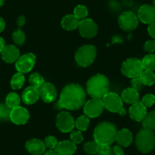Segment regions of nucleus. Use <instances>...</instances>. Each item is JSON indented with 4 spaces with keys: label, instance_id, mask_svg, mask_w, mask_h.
Masks as SVG:
<instances>
[{
    "label": "nucleus",
    "instance_id": "1",
    "mask_svg": "<svg viewBox=\"0 0 155 155\" xmlns=\"http://www.w3.org/2000/svg\"><path fill=\"white\" fill-rule=\"evenodd\" d=\"M85 101L86 92L82 86L72 83L67 84L62 89L56 107V109L76 110L84 105Z\"/></svg>",
    "mask_w": 155,
    "mask_h": 155
},
{
    "label": "nucleus",
    "instance_id": "2",
    "mask_svg": "<svg viewBox=\"0 0 155 155\" xmlns=\"http://www.w3.org/2000/svg\"><path fill=\"white\" fill-rule=\"evenodd\" d=\"M110 82L104 74H97L92 76L86 84V91L92 98L102 99L109 92Z\"/></svg>",
    "mask_w": 155,
    "mask_h": 155
},
{
    "label": "nucleus",
    "instance_id": "3",
    "mask_svg": "<svg viewBox=\"0 0 155 155\" xmlns=\"http://www.w3.org/2000/svg\"><path fill=\"white\" fill-rule=\"evenodd\" d=\"M117 129L110 122H103L96 126L94 131V138L100 145H110L116 141Z\"/></svg>",
    "mask_w": 155,
    "mask_h": 155
},
{
    "label": "nucleus",
    "instance_id": "4",
    "mask_svg": "<svg viewBox=\"0 0 155 155\" xmlns=\"http://www.w3.org/2000/svg\"><path fill=\"white\" fill-rule=\"evenodd\" d=\"M135 145L140 152L150 153L155 148V134L153 131L144 128L140 130L135 138Z\"/></svg>",
    "mask_w": 155,
    "mask_h": 155
},
{
    "label": "nucleus",
    "instance_id": "5",
    "mask_svg": "<svg viewBox=\"0 0 155 155\" xmlns=\"http://www.w3.org/2000/svg\"><path fill=\"white\" fill-rule=\"evenodd\" d=\"M97 56L96 47L91 44H87L80 47L74 56L76 62L81 67H87L91 65Z\"/></svg>",
    "mask_w": 155,
    "mask_h": 155
},
{
    "label": "nucleus",
    "instance_id": "6",
    "mask_svg": "<svg viewBox=\"0 0 155 155\" xmlns=\"http://www.w3.org/2000/svg\"><path fill=\"white\" fill-rule=\"evenodd\" d=\"M121 71L125 76L132 79L135 78H139L144 71V68L141 61L135 58H129L123 63Z\"/></svg>",
    "mask_w": 155,
    "mask_h": 155
},
{
    "label": "nucleus",
    "instance_id": "7",
    "mask_svg": "<svg viewBox=\"0 0 155 155\" xmlns=\"http://www.w3.org/2000/svg\"><path fill=\"white\" fill-rule=\"evenodd\" d=\"M104 108L112 113H120L123 109V99L117 94L108 92L102 98Z\"/></svg>",
    "mask_w": 155,
    "mask_h": 155
},
{
    "label": "nucleus",
    "instance_id": "8",
    "mask_svg": "<svg viewBox=\"0 0 155 155\" xmlns=\"http://www.w3.org/2000/svg\"><path fill=\"white\" fill-rule=\"evenodd\" d=\"M118 24L124 31H132L138 26V18L132 12H124L119 17Z\"/></svg>",
    "mask_w": 155,
    "mask_h": 155
},
{
    "label": "nucleus",
    "instance_id": "9",
    "mask_svg": "<svg viewBox=\"0 0 155 155\" xmlns=\"http://www.w3.org/2000/svg\"><path fill=\"white\" fill-rule=\"evenodd\" d=\"M56 125L58 129L62 132H70L75 126L74 118L68 112L62 111L56 116Z\"/></svg>",
    "mask_w": 155,
    "mask_h": 155
},
{
    "label": "nucleus",
    "instance_id": "10",
    "mask_svg": "<svg viewBox=\"0 0 155 155\" xmlns=\"http://www.w3.org/2000/svg\"><path fill=\"white\" fill-rule=\"evenodd\" d=\"M104 109L102 99L92 98L85 102L84 105V113L88 118H95L103 113Z\"/></svg>",
    "mask_w": 155,
    "mask_h": 155
},
{
    "label": "nucleus",
    "instance_id": "11",
    "mask_svg": "<svg viewBox=\"0 0 155 155\" xmlns=\"http://www.w3.org/2000/svg\"><path fill=\"white\" fill-rule=\"evenodd\" d=\"M36 62V56L34 53H28L20 56L15 62V68L18 72L28 73L34 68Z\"/></svg>",
    "mask_w": 155,
    "mask_h": 155
},
{
    "label": "nucleus",
    "instance_id": "12",
    "mask_svg": "<svg viewBox=\"0 0 155 155\" xmlns=\"http://www.w3.org/2000/svg\"><path fill=\"white\" fill-rule=\"evenodd\" d=\"M80 34L85 38H92L97 34V25L91 18H85L79 21L78 27Z\"/></svg>",
    "mask_w": 155,
    "mask_h": 155
},
{
    "label": "nucleus",
    "instance_id": "13",
    "mask_svg": "<svg viewBox=\"0 0 155 155\" xmlns=\"http://www.w3.org/2000/svg\"><path fill=\"white\" fill-rule=\"evenodd\" d=\"M10 120L16 125H24L28 123L30 119V113L27 109L18 107L12 109L10 112Z\"/></svg>",
    "mask_w": 155,
    "mask_h": 155
},
{
    "label": "nucleus",
    "instance_id": "14",
    "mask_svg": "<svg viewBox=\"0 0 155 155\" xmlns=\"http://www.w3.org/2000/svg\"><path fill=\"white\" fill-rule=\"evenodd\" d=\"M40 97L47 104L54 102L57 97V91L56 87L50 82H44V84L39 88Z\"/></svg>",
    "mask_w": 155,
    "mask_h": 155
},
{
    "label": "nucleus",
    "instance_id": "15",
    "mask_svg": "<svg viewBox=\"0 0 155 155\" xmlns=\"http://www.w3.org/2000/svg\"><path fill=\"white\" fill-rule=\"evenodd\" d=\"M138 18L142 23L150 25L155 22V8L153 5H141L138 12Z\"/></svg>",
    "mask_w": 155,
    "mask_h": 155
},
{
    "label": "nucleus",
    "instance_id": "16",
    "mask_svg": "<svg viewBox=\"0 0 155 155\" xmlns=\"http://www.w3.org/2000/svg\"><path fill=\"white\" fill-rule=\"evenodd\" d=\"M129 116L132 120L136 122H141L147 115V107L141 102H137L132 104L129 110Z\"/></svg>",
    "mask_w": 155,
    "mask_h": 155
},
{
    "label": "nucleus",
    "instance_id": "17",
    "mask_svg": "<svg viewBox=\"0 0 155 155\" xmlns=\"http://www.w3.org/2000/svg\"><path fill=\"white\" fill-rule=\"evenodd\" d=\"M1 56L4 62L7 63H14L20 57V50L15 45H7L1 53Z\"/></svg>",
    "mask_w": 155,
    "mask_h": 155
},
{
    "label": "nucleus",
    "instance_id": "18",
    "mask_svg": "<svg viewBox=\"0 0 155 155\" xmlns=\"http://www.w3.org/2000/svg\"><path fill=\"white\" fill-rule=\"evenodd\" d=\"M26 150L33 155H41L46 151V145L44 141L37 138H32L26 142Z\"/></svg>",
    "mask_w": 155,
    "mask_h": 155
},
{
    "label": "nucleus",
    "instance_id": "19",
    "mask_svg": "<svg viewBox=\"0 0 155 155\" xmlns=\"http://www.w3.org/2000/svg\"><path fill=\"white\" fill-rule=\"evenodd\" d=\"M77 150L76 144L71 141H62L58 143L55 148L57 155H74Z\"/></svg>",
    "mask_w": 155,
    "mask_h": 155
},
{
    "label": "nucleus",
    "instance_id": "20",
    "mask_svg": "<svg viewBox=\"0 0 155 155\" xmlns=\"http://www.w3.org/2000/svg\"><path fill=\"white\" fill-rule=\"evenodd\" d=\"M40 97V92L39 89L33 86L28 87L22 93L21 99L25 104L31 105L35 104Z\"/></svg>",
    "mask_w": 155,
    "mask_h": 155
},
{
    "label": "nucleus",
    "instance_id": "21",
    "mask_svg": "<svg viewBox=\"0 0 155 155\" xmlns=\"http://www.w3.org/2000/svg\"><path fill=\"white\" fill-rule=\"evenodd\" d=\"M116 140L120 146L129 147L133 141V135L128 129H123L117 132Z\"/></svg>",
    "mask_w": 155,
    "mask_h": 155
},
{
    "label": "nucleus",
    "instance_id": "22",
    "mask_svg": "<svg viewBox=\"0 0 155 155\" xmlns=\"http://www.w3.org/2000/svg\"><path fill=\"white\" fill-rule=\"evenodd\" d=\"M80 21L74 15H67L64 16L62 19L61 25L62 27L66 31H74L77 29Z\"/></svg>",
    "mask_w": 155,
    "mask_h": 155
},
{
    "label": "nucleus",
    "instance_id": "23",
    "mask_svg": "<svg viewBox=\"0 0 155 155\" xmlns=\"http://www.w3.org/2000/svg\"><path fill=\"white\" fill-rule=\"evenodd\" d=\"M140 95L138 91L132 87L125 89L122 93V99L124 102L129 104H134L139 101Z\"/></svg>",
    "mask_w": 155,
    "mask_h": 155
},
{
    "label": "nucleus",
    "instance_id": "24",
    "mask_svg": "<svg viewBox=\"0 0 155 155\" xmlns=\"http://www.w3.org/2000/svg\"><path fill=\"white\" fill-rule=\"evenodd\" d=\"M25 82V77L23 73L17 72L12 76L10 84L13 90H18L21 89Z\"/></svg>",
    "mask_w": 155,
    "mask_h": 155
},
{
    "label": "nucleus",
    "instance_id": "25",
    "mask_svg": "<svg viewBox=\"0 0 155 155\" xmlns=\"http://www.w3.org/2000/svg\"><path fill=\"white\" fill-rule=\"evenodd\" d=\"M21 98L17 93L11 92L5 97V104L10 109H14L20 106Z\"/></svg>",
    "mask_w": 155,
    "mask_h": 155
},
{
    "label": "nucleus",
    "instance_id": "26",
    "mask_svg": "<svg viewBox=\"0 0 155 155\" xmlns=\"http://www.w3.org/2000/svg\"><path fill=\"white\" fill-rule=\"evenodd\" d=\"M144 70L153 71L155 70V55L153 53L147 54L141 60Z\"/></svg>",
    "mask_w": 155,
    "mask_h": 155
},
{
    "label": "nucleus",
    "instance_id": "27",
    "mask_svg": "<svg viewBox=\"0 0 155 155\" xmlns=\"http://www.w3.org/2000/svg\"><path fill=\"white\" fill-rule=\"evenodd\" d=\"M140 78L142 81L144 85L151 86L155 83V74L153 71L144 70L140 76Z\"/></svg>",
    "mask_w": 155,
    "mask_h": 155
},
{
    "label": "nucleus",
    "instance_id": "28",
    "mask_svg": "<svg viewBox=\"0 0 155 155\" xmlns=\"http://www.w3.org/2000/svg\"><path fill=\"white\" fill-rule=\"evenodd\" d=\"M142 124L145 129L155 131V111L147 113L145 118L142 121Z\"/></svg>",
    "mask_w": 155,
    "mask_h": 155
},
{
    "label": "nucleus",
    "instance_id": "29",
    "mask_svg": "<svg viewBox=\"0 0 155 155\" xmlns=\"http://www.w3.org/2000/svg\"><path fill=\"white\" fill-rule=\"evenodd\" d=\"M29 82L31 86H33L37 88H40L44 84V78L41 74L39 73H32L29 77Z\"/></svg>",
    "mask_w": 155,
    "mask_h": 155
},
{
    "label": "nucleus",
    "instance_id": "30",
    "mask_svg": "<svg viewBox=\"0 0 155 155\" xmlns=\"http://www.w3.org/2000/svg\"><path fill=\"white\" fill-rule=\"evenodd\" d=\"M89 125H90V120L85 115L79 116L75 121L76 128L78 129V130L81 131V132L87 130L89 127Z\"/></svg>",
    "mask_w": 155,
    "mask_h": 155
},
{
    "label": "nucleus",
    "instance_id": "31",
    "mask_svg": "<svg viewBox=\"0 0 155 155\" xmlns=\"http://www.w3.org/2000/svg\"><path fill=\"white\" fill-rule=\"evenodd\" d=\"M101 146L97 141H91L84 144V150L88 154L94 155L98 153L101 149Z\"/></svg>",
    "mask_w": 155,
    "mask_h": 155
},
{
    "label": "nucleus",
    "instance_id": "32",
    "mask_svg": "<svg viewBox=\"0 0 155 155\" xmlns=\"http://www.w3.org/2000/svg\"><path fill=\"white\" fill-rule=\"evenodd\" d=\"M12 40L15 44L18 46H21L25 44L26 40L25 33L21 29H17L12 34Z\"/></svg>",
    "mask_w": 155,
    "mask_h": 155
},
{
    "label": "nucleus",
    "instance_id": "33",
    "mask_svg": "<svg viewBox=\"0 0 155 155\" xmlns=\"http://www.w3.org/2000/svg\"><path fill=\"white\" fill-rule=\"evenodd\" d=\"M73 15L79 21L83 20V19L87 18V16L88 15V10L87 7L84 5H78L74 8Z\"/></svg>",
    "mask_w": 155,
    "mask_h": 155
},
{
    "label": "nucleus",
    "instance_id": "34",
    "mask_svg": "<svg viewBox=\"0 0 155 155\" xmlns=\"http://www.w3.org/2000/svg\"><path fill=\"white\" fill-rule=\"evenodd\" d=\"M10 109L6 104H0V121H7L10 120Z\"/></svg>",
    "mask_w": 155,
    "mask_h": 155
},
{
    "label": "nucleus",
    "instance_id": "35",
    "mask_svg": "<svg viewBox=\"0 0 155 155\" xmlns=\"http://www.w3.org/2000/svg\"><path fill=\"white\" fill-rule=\"evenodd\" d=\"M70 138H71V141L75 144H81L83 141V140H84V137H83L82 133L79 130H72L71 132H70Z\"/></svg>",
    "mask_w": 155,
    "mask_h": 155
},
{
    "label": "nucleus",
    "instance_id": "36",
    "mask_svg": "<svg viewBox=\"0 0 155 155\" xmlns=\"http://www.w3.org/2000/svg\"><path fill=\"white\" fill-rule=\"evenodd\" d=\"M58 141L56 139V137L52 136V135H50V136H47V138L44 140V144H45L46 147L49 149H51V150H55L56 147L58 144Z\"/></svg>",
    "mask_w": 155,
    "mask_h": 155
},
{
    "label": "nucleus",
    "instance_id": "37",
    "mask_svg": "<svg viewBox=\"0 0 155 155\" xmlns=\"http://www.w3.org/2000/svg\"><path fill=\"white\" fill-rule=\"evenodd\" d=\"M141 103L146 107H150L155 104V96L152 94H147L143 97Z\"/></svg>",
    "mask_w": 155,
    "mask_h": 155
},
{
    "label": "nucleus",
    "instance_id": "38",
    "mask_svg": "<svg viewBox=\"0 0 155 155\" xmlns=\"http://www.w3.org/2000/svg\"><path fill=\"white\" fill-rule=\"evenodd\" d=\"M131 84H132V87L135 89L137 91H140L142 89L144 84H143L142 81L139 78H132L131 81Z\"/></svg>",
    "mask_w": 155,
    "mask_h": 155
},
{
    "label": "nucleus",
    "instance_id": "39",
    "mask_svg": "<svg viewBox=\"0 0 155 155\" xmlns=\"http://www.w3.org/2000/svg\"><path fill=\"white\" fill-rule=\"evenodd\" d=\"M98 155H113V148L110 145H101Z\"/></svg>",
    "mask_w": 155,
    "mask_h": 155
},
{
    "label": "nucleus",
    "instance_id": "40",
    "mask_svg": "<svg viewBox=\"0 0 155 155\" xmlns=\"http://www.w3.org/2000/svg\"><path fill=\"white\" fill-rule=\"evenodd\" d=\"M144 50L149 53H153L155 52V41H147L144 44Z\"/></svg>",
    "mask_w": 155,
    "mask_h": 155
},
{
    "label": "nucleus",
    "instance_id": "41",
    "mask_svg": "<svg viewBox=\"0 0 155 155\" xmlns=\"http://www.w3.org/2000/svg\"><path fill=\"white\" fill-rule=\"evenodd\" d=\"M113 155H124V150L120 145H116L113 147Z\"/></svg>",
    "mask_w": 155,
    "mask_h": 155
},
{
    "label": "nucleus",
    "instance_id": "42",
    "mask_svg": "<svg viewBox=\"0 0 155 155\" xmlns=\"http://www.w3.org/2000/svg\"><path fill=\"white\" fill-rule=\"evenodd\" d=\"M147 32L150 37L155 38V22L149 25L148 28H147Z\"/></svg>",
    "mask_w": 155,
    "mask_h": 155
},
{
    "label": "nucleus",
    "instance_id": "43",
    "mask_svg": "<svg viewBox=\"0 0 155 155\" xmlns=\"http://www.w3.org/2000/svg\"><path fill=\"white\" fill-rule=\"evenodd\" d=\"M25 23H26V18H25V16L23 15L19 16V17L18 18L17 21H16V24H17V25L18 26V28L23 27L24 25H25Z\"/></svg>",
    "mask_w": 155,
    "mask_h": 155
},
{
    "label": "nucleus",
    "instance_id": "44",
    "mask_svg": "<svg viewBox=\"0 0 155 155\" xmlns=\"http://www.w3.org/2000/svg\"><path fill=\"white\" fill-rule=\"evenodd\" d=\"M5 21L2 17H0V33L5 30Z\"/></svg>",
    "mask_w": 155,
    "mask_h": 155
},
{
    "label": "nucleus",
    "instance_id": "45",
    "mask_svg": "<svg viewBox=\"0 0 155 155\" xmlns=\"http://www.w3.org/2000/svg\"><path fill=\"white\" fill-rule=\"evenodd\" d=\"M5 47V41H4V39L2 38V37H0V53H2V51L3 50L4 47Z\"/></svg>",
    "mask_w": 155,
    "mask_h": 155
},
{
    "label": "nucleus",
    "instance_id": "46",
    "mask_svg": "<svg viewBox=\"0 0 155 155\" xmlns=\"http://www.w3.org/2000/svg\"><path fill=\"white\" fill-rule=\"evenodd\" d=\"M44 155H57V153L55 151V150H51V149H50V150H47V151L44 152Z\"/></svg>",
    "mask_w": 155,
    "mask_h": 155
},
{
    "label": "nucleus",
    "instance_id": "47",
    "mask_svg": "<svg viewBox=\"0 0 155 155\" xmlns=\"http://www.w3.org/2000/svg\"><path fill=\"white\" fill-rule=\"evenodd\" d=\"M4 2H5V0H0V7H2L3 5Z\"/></svg>",
    "mask_w": 155,
    "mask_h": 155
},
{
    "label": "nucleus",
    "instance_id": "48",
    "mask_svg": "<svg viewBox=\"0 0 155 155\" xmlns=\"http://www.w3.org/2000/svg\"><path fill=\"white\" fill-rule=\"evenodd\" d=\"M153 6L155 8V0H153Z\"/></svg>",
    "mask_w": 155,
    "mask_h": 155
}]
</instances>
